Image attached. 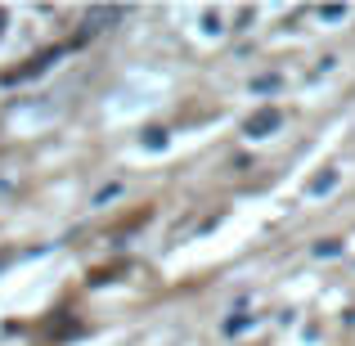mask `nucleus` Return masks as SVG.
I'll use <instances>...</instances> for the list:
<instances>
[{"label": "nucleus", "mask_w": 355, "mask_h": 346, "mask_svg": "<svg viewBox=\"0 0 355 346\" xmlns=\"http://www.w3.org/2000/svg\"><path fill=\"white\" fill-rule=\"evenodd\" d=\"M315 257H338V243H333V239L329 243H315Z\"/></svg>", "instance_id": "0eeeda50"}, {"label": "nucleus", "mask_w": 355, "mask_h": 346, "mask_svg": "<svg viewBox=\"0 0 355 346\" xmlns=\"http://www.w3.org/2000/svg\"><path fill=\"white\" fill-rule=\"evenodd\" d=\"M202 27H207L211 36H220V27H225V18H220L216 9H207V14H202Z\"/></svg>", "instance_id": "39448f33"}, {"label": "nucleus", "mask_w": 355, "mask_h": 346, "mask_svg": "<svg viewBox=\"0 0 355 346\" xmlns=\"http://www.w3.org/2000/svg\"><path fill=\"white\" fill-rule=\"evenodd\" d=\"M279 121H284V113L279 108H261L257 117H248V139H261V135H270V130H279Z\"/></svg>", "instance_id": "f03ea898"}, {"label": "nucleus", "mask_w": 355, "mask_h": 346, "mask_svg": "<svg viewBox=\"0 0 355 346\" xmlns=\"http://www.w3.org/2000/svg\"><path fill=\"white\" fill-rule=\"evenodd\" d=\"M117 193H121V184H117V180H113V184H104V189L95 193V207H99V202H108V198H117Z\"/></svg>", "instance_id": "423d86ee"}, {"label": "nucleus", "mask_w": 355, "mask_h": 346, "mask_svg": "<svg viewBox=\"0 0 355 346\" xmlns=\"http://www.w3.org/2000/svg\"><path fill=\"white\" fill-rule=\"evenodd\" d=\"M5 23H9V14H5V9H0V32H5Z\"/></svg>", "instance_id": "1a4fd4ad"}, {"label": "nucleus", "mask_w": 355, "mask_h": 346, "mask_svg": "<svg viewBox=\"0 0 355 346\" xmlns=\"http://www.w3.org/2000/svg\"><path fill=\"white\" fill-rule=\"evenodd\" d=\"M324 23H338V18H347V9H320Z\"/></svg>", "instance_id": "6e6552de"}, {"label": "nucleus", "mask_w": 355, "mask_h": 346, "mask_svg": "<svg viewBox=\"0 0 355 346\" xmlns=\"http://www.w3.org/2000/svg\"><path fill=\"white\" fill-rule=\"evenodd\" d=\"M284 86V77L279 72H266V77H252V95H270V90Z\"/></svg>", "instance_id": "7ed1b4c3"}, {"label": "nucleus", "mask_w": 355, "mask_h": 346, "mask_svg": "<svg viewBox=\"0 0 355 346\" xmlns=\"http://www.w3.org/2000/svg\"><path fill=\"white\" fill-rule=\"evenodd\" d=\"M117 18H121V9H86V14H81V41H90V36L108 32Z\"/></svg>", "instance_id": "f257e3e1"}, {"label": "nucleus", "mask_w": 355, "mask_h": 346, "mask_svg": "<svg viewBox=\"0 0 355 346\" xmlns=\"http://www.w3.org/2000/svg\"><path fill=\"white\" fill-rule=\"evenodd\" d=\"M333 184H338V171H320V175H315V184H311L306 193H311V198H320V193H329Z\"/></svg>", "instance_id": "20e7f679"}]
</instances>
